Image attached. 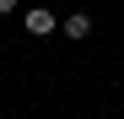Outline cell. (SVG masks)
I'll use <instances>...</instances> for the list:
<instances>
[{"label":"cell","instance_id":"obj_1","mask_svg":"<svg viewBox=\"0 0 124 119\" xmlns=\"http://www.w3.org/2000/svg\"><path fill=\"white\" fill-rule=\"evenodd\" d=\"M22 22H27V33H32V38H49V33H54V11H49V6H32Z\"/></svg>","mask_w":124,"mask_h":119},{"label":"cell","instance_id":"obj_2","mask_svg":"<svg viewBox=\"0 0 124 119\" xmlns=\"http://www.w3.org/2000/svg\"><path fill=\"white\" fill-rule=\"evenodd\" d=\"M59 33L81 43V38H92V16H86V11H76V16H65V22H59Z\"/></svg>","mask_w":124,"mask_h":119},{"label":"cell","instance_id":"obj_3","mask_svg":"<svg viewBox=\"0 0 124 119\" xmlns=\"http://www.w3.org/2000/svg\"><path fill=\"white\" fill-rule=\"evenodd\" d=\"M11 11H16V0H0V16H11Z\"/></svg>","mask_w":124,"mask_h":119}]
</instances>
